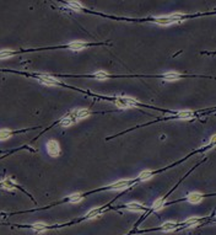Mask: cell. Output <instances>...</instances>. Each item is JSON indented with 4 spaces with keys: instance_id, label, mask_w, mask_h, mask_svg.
I'll use <instances>...</instances> for the list:
<instances>
[{
    "instance_id": "cell-23",
    "label": "cell",
    "mask_w": 216,
    "mask_h": 235,
    "mask_svg": "<svg viewBox=\"0 0 216 235\" xmlns=\"http://www.w3.org/2000/svg\"><path fill=\"white\" fill-rule=\"evenodd\" d=\"M95 77H96L97 79H99V80H104V79L107 78V74L103 73V72H98V73L95 74Z\"/></svg>"
},
{
    "instance_id": "cell-19",
    "label": "cell",
    "mask_w": 216,
    "mask_h": 235,
    "mask_svg": "<svg viewBox=\"0 0 216 235\" xmlns=\"http://www.w3.org/2000/svg\"><path fill=\"white\" fill-rule=\"evenodd\" d=\"M12 54L14 53L11 51H1L0 52V58H1V59H5V58H10Z\"/></svg>"
},
{
    "instance_id": "cell-8",
    "label": "cell",
    "mask_w": 216,
    "mask_h": 235,
    "mask_svg": "<svg viewBox=\"0 0 216 235\" xmlns=\"http://www.w3.org/2000/svg\"><path fill=\"white\" fill-rule=\"evenodd\" d=\"M85 47H86V45L82 43V42H74V43L69 45V48L72 49V51H81V49H84Z\"/></svg>"
},
{
    "instance_id": "cell-24",
    "label": "cell",
    "mask_w": 216,
    "mask_h": 235,
    "mask_svg": "<svg viewBox=\"0 0 216 235\" xmlns=\"http://www.w3.org/2000/svg\"><path fill=\"white\" fill-rule=\"evenodd\" d=\"M186 223H187L188 226H194V225L198 224V220H196V219H189V220H187Z\"/></svg>"
},
{
    "instance_id": "cell-6",
    "label": "cell",
    "mask_w": 216,
    "mask_h": 235,
    "mask_svg": "<svg viewBox=\"0 0 216 235\" xmlns=\"http://www.w3.org/2000/svg\"><path fill=\"white\" fill-rule=\"evenodd\" d=\"M128 186H129V181L123 180V181H119V182H115V183L111 185L109 188L111 190H122V188H125Z\"/></svg>"
},
{
    "instance_id": "cell-14",
    "label": "cell",
    "mask_w": 216,
    "mask_h": 235,
    "mask_svg": "<svg viewBox=\"0 0 216 235\" xmlns=\"http://www.w3.org/2000/svg\"><path fill=\"white\" fill-rule=\"evenodd\" d=\"M163 206H165V201L162 198L157 199V201H155V202H154V209H156V211H160V209H162Z\"/></svg>"
},
{
    "instance_id": "cell-11",
    "label": "cell",
    "mask_w": 216,
    "mask_h": 235,
    "mask_svg": "<svg viewBox=\"0 0 216 235\" xmlns=\"http://www.w3.org/2000/svg\"><path fill=\"white\" fill-rule=\"evenodd\" d=\"M176 223H173V222H167V223H165L163 225H162V229L165 230V231H172V230H174L176 229Z\"/></svg>"
},
{
    "instance_id": "cell-21",
    "label": "cell",
    "mask_w": 216,
    "mask_h": 235,
    "mask_svg": "<svg viewBox=\"0 0 216 235\" xmlns=\"http://www.w3.org/2000/svg\"><path fill=\"white\" fill-rule=\"evenodd\" d=\"M69 5L72 7L74 10H81V9H82V5H81L80 3H76V1H70Z\"/></svg>"
},
{
    "instance_id": "cell-5",
    "label": "cell",
    "mask_w": 216,
    "mask_h": 235,
    "mask_svg": "<svg viewBox=\"0 0 216 235\" xmlns=\"http://www.w3.org/2000/svg\"><path fill=\"white\" fill-rule=\"evenodd\" d=\"M78 121V118H76V115H75V112H72V113H70V115H66L64 118H63V121H62V124L64 126V127H68V126H70V124H72L74 122H76Z\"/></svg>"
},
{
    "instance_id": "cell-1",
    "label": "cell",
    "mask_w": 216,
    "mask_h": 235,
    "mask_svg": "<svg viewBox=\"0 0 216 235\" xmlns=\"http://www.w3.org/2000/svg\"><path fill=\"white\" fill-rule=\"evenodd\" d=\"M180 15H170V16H161V18H157L156 22L160 25H171L174 22H178L180 20Z\"/></svg>"
},
{
    "instance_id": "cell-7",
    "label": "cell",
    "mask_w": 216,
    "mask_h": 235,
    "mask_svg": "<svg viewBox=\"0 0 216 235\" xmlns=\"http://www.w3.org/2000/svg\"><path fill=\"white\" fill-rule=\"evenodd\" d=\"M203 199V196L200 195V193H190L189 196H188V201L190 203H193V204H196V203H199L200 201Z\"/></svg>"
},
{
    "instance_id": "cell-2",
    "label": "cell",
    "mask_w": 216,
    "mask_h": 235,
    "mask_svg": "<svg viewBox=\"0 0 216 235\" xmlns=\"http://www.w3.org/2000/svg\"><path fill=\"white\" fill-rule=\"evenodd\" d=\"M138 102L135 100H133L130 97H120L118 99L117 101H115V105L120 108H129V107H134Z\"/></svg>"
},
{
    "instance_id": "cell-9",
    "label": "cell",
    "mask_w": 216,
    "mask_h": 235,
    "mask_svg": "<svg viewBox=\"0 0 216 235\" xmlns=\"http://www.w3.org/2000/svg\"><path fill=\"white\" fill-rule=\"evenodd\" d=\"M75 115H76V118L78 120H82V118H86V117L90 116V111L88 110H85V108H82V110L76 111Z\"/></svg>"
},
{
    "instance_id": "cell-17",
    "label": "cell",
    "mask_w": 216,
    "mask_h": 235,
    "mask_svg": "<svg viewBox=\"0 0 216 235\" xmlns=\"http://www.w3.org/2000/svg\"><path fill=\"white\" fill-rule=\"evenodd\" d=\"M9 137H11V132L10 131H7V129L0 131V140H5V139H7Z\"/></svg>"
},
{
    "instance_id": "cell-20",
    "label": "cell",
    "mask_w": 216,
    "mask_h": 235,
    "mask_svg": "<svg viewBox=\"0 0 216 235\" xmlns=\"http://www.w3.org/2000/svg\"><path fill=\"white\" fill-rule=\"evenodd\" d=\"M82 199V197L80 196V195H72V196H70V198H69V201L70 202H72V203H76V202H80V201Z\"/></svg>"
},
{
    "instance_id": "cell-12",
    "label": "cell",
    "mask_w": 216,
    "mask_h": 235,
    "mask_svg": "<svg viewBox=\"0 0 216 235\" xmlns=\"http://www.w3.org/2000/svg\"><path fill=\"white\" fill-rule=\"evenodd\" d=\"M1 186L4 187V188H6V190H14L15 188V186H14V183H12V181L7 177V179H5L3 182H1Z\"/></svg>"
},
{
    "instance_id": "cell-18",
    "label": "cell",
    "mask_w": 216,
    "mask_h": 235,
    "mask_svg": "<svg viewBox=\"0 0 216 235\" xmlns=\"http://www.w3.org/2000/svg\"><path fill=\"white\" fill-rule=\"evenodd\" d=\"M151 177V171H143V172H141L140 174V180L141 181H146V180H149V179H150Z\"/></svg>"
},
{
    "instance_id": "cell-10",
    "label": "cell",
    "mask_w": 216,
    "mask_h": 235,
    "mask_svg": "<svg viewBox=\"0 0 216 235\" xmlns=\"http://www.w3.org/2000/svg\"><path fill=\"white\" fill-rule=\"evenodd\" d=\"M127 207H128V209H130V211H134V212H140V211H143V204L136 203V202L129 203Z\"/></svg>"
},
{
    "instance_id": "cell-16",
    "label": "cell",
    "mask_w": 216,
    "mask_h": 235,
    "mask_svg": "<svg viewBox=\"0 0 216 235\" xmlns=\"http://www.w3.org/2000/svg\"><path fill=\"white\" fill-rule=\"evenodd\" d=\"M178 78H179V75L176 74V73H167L165 75V79L168 80V81H174V80H177Z\"/></svg>"
},
{
    "instance_id": "cell-15",
    "label": "cell",
    "mask_w": 216,
    "mask_h": 235,
    "mask_svg": "<svg viewBox=\"0 0 216 235\" xmlns=\"http://www.w3.org/2000/svg\"><path fill=\"white\" fill-rule=\"evenodd\" d=\"M33 229H35L36 231H38V233H42V231H44L47 229V226L43 223H36V224H33Z\"/></svg>"
},
{
    "instance_id": "cell-3",
    "label": "cell",
    "mask_w": 216,
    "mask_h": 235,
    "mask_svg": "<svg viewBox=\"0 0 216 235\" xmlns=\"http://www.w3.org/2000/svg\"><path fill=\"white\" fill-rule=\"evenodd\" d=\"M47 150H48L49 155H52V156H58L60 154V147H59V144H58V142H55V140H49L48 142Z\"/></svg>"
},
{
    "instance_id": "cell-13",
    "label": "cell",
    "mask_w": 216,
    "mask_h": 235,
    "mask_svg": "<svg viewBox=\"0 0 216 235\" xmlns=\"http://www.w3.org/2000/svg\"><path fill=\"white\" fill-rule=\"evenodd\" d=\"M192 117H193V112H190V111H183V112L178 113L179 120H190Z\"/></svg>"
},
{
    "instance_id": "cell-22",
    "label": "cell",
    "mask_w": 216,
    "mask_h": 235,
    "mask_svg": "<svg viewBox=\"0 0 216 235\" xmlns=\"http://www.w3.org/2000/svg\"><path fill=\"white\" fill-rule=\"evenodd\" d=\"M98 214H99V209H98V208H96V209H94V211H91V212L87 214V218H88V219H92V218L97 217Z\"/></svg>"
},
{
    "instance_id": "cell-4",
    "label": "cell",
    "mask_w": 216,
    "mask_h": 235,
    "mask_svg": "<svg viewBox=\"0 0 216 235\" xmlns=\"http://www.w3.org/2000/svg\"><path fill=\"white\" fill-rule=\"evenodd\" d=\"M38 79L42 81L43 84L46 85H49V86H55V85H59V81H57L54 78L52 77H48V75H39Z\"/></svg>"
}]
</instances>
